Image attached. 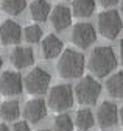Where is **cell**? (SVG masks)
<instances>
[{
	"instance_id": "cell-1",
	"label": "cell",
	"mask_w": 123,
	"mask_h": 131,
	"mask_svg": "<svg viewBox=\"0 0 123 131\" xmlns=\"http://www.w3.org/2000/svg\"><path fill=\"white\" fill-rule=\"evenodd\" d=\"M115 67H117V58L111 47L106 45L97 47L89 56V70L100 78L109 75Z\"/></svg>"
},
{
	"instance_id": "cell-2",
	"label": "cell",
	"mask_w": 123,
	"mask_h": 131,
	"mask_svg": "<svg viewBox=\"0 0 123 131\" xmlns=\"http://www.w3.org/2000/svg\"><path fill=\"white\" fill-rule=\"evenodd\" d=\"M56 69L63 78H78L84 70V56L72 48L63 50Z\"/></svg>"
},
{
	"instance_id": "cell-3",
	"label": "cell",
	"mask_w": 123,
	"mask_h": 131,
	"mask_svg": "<svg viewBox=\"0 0 123 131\" xmlns=\"http://www.w3.org/2000/svg\"><path fill=\"white\" fill-rule=\"evenodd\" d=\"M101 94V86L94 77H84L75 86V98L81 105H95Z\"/></svg>"
},
{
	"instance_id": "cell-4",
	"label": "cell",
	"mask_w": 123,
	"mask_h": 131,
	"mask_svg": "<svg viewBox=\"0 0 123 131\" xmlns=\"http://www.w3.org/2000/svg\"><path fill=\"white\" fill-rule=\"evenodd\" d=\"M50 81H52V77L47 70H44L42 67H34L25 75L23 88L31 95H41L47 92Z\"/></svg>"
},
{
	"instance_id": "cell-5",
	"label": "cell",
	"mask_w": 123,
	"mask_h": 131,
	"mask_svg": "<svg viewBox=\"0 0 123 131\" xmlns=\"http://www.w3.org/2000/svg\"><path fill=\"white\" fill-rule=\"evenodd\" d=\"M123 28V22L118 11L107 9L98 16V31L106 39H115Z\"/></svg>"
},
{
	"instance_id": "cell-6",
	"label": "cell",
	"mask_w": 123,
	"mask_h": 131,
	"mask_svg": "<svg viewBox=\"0 0 123 131\" xmlns=\"http://www.w3.org/2000/svg\"><path fill=\"white\" fill-rule=\"evenodd\" d=\"M73 105V91L69 84H56L48 92V106L56 111L63 112Z\"/></svg>"
},
{
	"instance_id": "cell-7",
	"label": "cell",
	"mask_w": 123,
	"mask_h": 131,
	"mask_svg": "<svg viewBox=\"0 0 123 131\" xmlns=\"http://www.w3.org/2000/svg\"><path fill=\"white\" fill-rule=\"evenodd\" d=\"M97 39V31L89 22H80L72 30V42L78 48H87Z\"/></svg>"
},
{
	"instance_id": "cell-8",
	"label": "cell",
	"mask_w": 123,
	"mask_h": 131,
	"mask_svg": "<svg viewBox=\"0 0 123 131\" xmlns=\"http://www.w3.org/2000/svg\"><path fill=\"white\" fill-rule=\"evenodd\" d=\"M22 88H23L22 77L17 72L6 70L0 75V94H3L6 97L19 95L22 92Z\"/></svg>"
},
{
	"instance_id": "cell-9",
	"label": "cell",
	"mask_w": 123,
	"mask_h": 131,
	"mask_svg": "<svg viewBox=\"0 0 123 131\" xmlns=\"http://www.w3.org/2000/svg\"><path fill=\"white\" fill-rule=\"evenodd\" d=\"M97 120L101 128H111L118 122V109L111 102H103L97 111Z\"/></svg>"
},
{
	"instance_id": "cell-10",
	"label": "cell",
	"mask_w": 123,
	"mask_h": 131,
	"mask_svg": "<svg viewBox=\"0 0 123 131\" xmlns=\"http://www.w3.org/2000/svg\"><path fill=\"white\" fill-rule=\"evenodd\" d=\"M22 39V30L14 20H5L0 25V42L3 45L19 44Z\"/></svg>"
},
{
	"instance_id": "cell-11",
	"label": "cell",
	"mask_w": 123,
	"mask_h": 131,
	"mask_svg": "<svg viewBox=\"0 0 123 131\" xmlns=\"http://www.w3.org/2000/svg\"><path fill=\"white\" fill-rule=\"evenodd\" d=\"M50 20H52V25H53L55 30L64 31L72 24V11H70V8L66 6V5L55 6L53 11H50Z\"/></svg>"
},
{
	"instance_id": "cell-12",
	"label": "cell",
	"mask_w": 123,
	"mask_h": 131,
	"mask_svg": "<svg viewBox=\"0 0 123 131\" xmlns=\"http://www.w3.org/2000/svg\"><path fill=\"white\" fill-rule=\"evenodd\" d=\"M45 114H47V105H45V102L41 100V98H34V100L27 102V105L23 108L25 119L31 123L41 122L45 117Z\"/></svg>"
},
{
	"instance_id": "cell-13",
	"label": "cell",
	"mask_w": 123,
	"mask_h": 131,
	"mask_svg": "<svg viewBox=\"0 0 123 131\" xmlns=\"http://www.w3.org/2000/svg\"><path fill=\"white\" fill-rule=\"evenodd\" d=\"M11 62L16 69H25L34 62V53L30 47H16L11 52Z\"/></svg>"
},
{
	"instance_id": "cell-14",
	"label": "cell",
	"mask_w": 123,
	"mask_h": 131,
	"mask_svg": "<svg viewBox=\"0 0 123 131\" xmlns=\"http://www.w3.org/2000/svg\"><path fill=\"white\" fill-rule=\"evenodd\" d=\"M64 50L63 41L55 35H47V38H44L42 41V56L45 59H55L59 56Z\"/></svg>"
},
{
	"instance_id": "cell-15",
	"label": "cell",
	"mask_w": 123,
	"mask_h": 131,
	"mask_svg": "<svg viewBox=\"0 0 123 131\" xmlns=\"http://www.w3.org/2000/svg\"><path fill=\"white\" fill-rule=\"evenodd\" d=\"M50 3L47 0H33L30 5V14L31 17L38 22H44L47 20V17L50 16Z\"/></svg>"
},
{
	"instance_id": "cell-16",
	"label": "cell",
	"mask_w": 123,
	"mask_h": 131,
	"mask_svg": "<svg viewBox=\"0 0 123 131\" xmlns=\"http://www.w3.org/2000/svg\"><path fill=\"white\" fill-rule=\"evenodd\" d=\"M106 91L114 98H123V72H117L107 78Z\"/></svg>"
},
{
	"instance_id": "cell-17",
	"label": "cell",
	"mask_w": 123,
	"mask_h": 131,
	"mask_svg": "<svg viewBox=\"0 0 123 131\" xmlns=\"http://www.w3.org/2000/svg\"><path fill=\"white\" fill-rule=\"evenodd\" d=\"M95 11V0H73L72 13L76 17H90Z\"/></svg>"
},
{
	"instance_id": "cell-18",
	"label": "cell",
	"mask_w": 123,
	"mask_h": 131,
	"mask_svg": "<svg viewBox=\"0 0 123 131\" xmlns=\"http://www.w3.org/2000/svg\"><path fill=\"white\" fill-rule=\"evenodd\" d=\"M20 116V105L19 102L16 100H9V102H5L0 106V117L6 122H13L16 120L17 117Z\"/></svg>"
},
{
	"instance_id": "cell-19",
	"label": "cell",
	"mask_w": 123,
	"mask_h": 131,
	"mask_svg": "<svg viewBox=\"0 0 123 131\" xmlns=\"http://www.w3.org/2000/svg\"><path fill=\"white\" fill-rule=\"evenodd\" d=\"M94 122H95L94 114H92V111L89 108H83V109H80L78 112H76L75 123H76V126H78L81 131H86V129L92 128Z\"/></svg>"
},
{
	"instance_id": "cell-20",
	"label": "cell",
	"mask_w": 123,
	"mask_h": 131,
	"mask_svg": "<svg viewBox=\"0 0 123 131\" xmlns=\"http://www.w3.org/2000/svg\"><path fill=\"white\" fill-rule=\"evenodd\" d=\"M27 0H2V9L9 16H17L25 9Z\"/></svg>"
},
{
	"instance_id": "cell-21",
	"label": "cell",
	"mask_w": 123,
	"mask_h": 131,
	"mask_svg": "<svg viewBox=\"0 0 123 131\" xmlns=\"http://www.w3.org/2000/svg\"><path fill=\"white\" fill-rule=\"evenodd\" d=\"M53 126H55V131H72L73 129V122H72L69 114L63 112V114H59V116L55 117Z\"/></svg>"
},
{
	"instance_id": "cell-22",
	"label": "cell",
	"mask_w": 123,
	"mask_h": 131,
	"mask_svg": "<svg viewBox=\"0 0 123 131\" xmlns=\"http://www.w3.org/2000/svg\"><path fill=\"white\" fill-rule=\"evenodd\" d=\"M23 38L30 44H38L42 38V28L39 25H28L23 30Z\"/></svg>"
},
{
	"instance_id": "cell-23",
	"label": "cell",
	"mask_w": 123,
	"mask_h": 131,
	"mask_svg": "<svg viewBox=\"0 0 123 131\" xmlns=\"http://www.w3.org/2000/svg\"><path fill=\"white\" fill-rule=\"evenodd\" d=\"M13 131H31V129H30V125L27 122H16L13 126Z\"/></svg>"
},
{
	"instance_id": "cell-24",
	"label": "cell",
	"mask_w": 123,
	"mask_h": 131,
	"mask_svg": "<svg viewBox=\"0 0 123 131\" xmlns=\"http://www.w3.org/2000/svg\"><path fill=\"white\" fill-rule=\"evenodd\" d=\"M103 6H114L115 3H118V0H98Z\"/></svg>"
},
{
	"instance_id": "cell-25",
	"label": "cell",
	"mask_w": 123,
	"mask_h": 131,
	"mask_svg": "<svg viewBox=\"0 0 123 131\" xmlns=\"http://www.w3.org/2000/svg\"><path fill=\"white\" fill-rule=\"evenodd\" d=\"M120 58H121V64H123V39L120 42Z\"/></svg>"
},
{
	"instance_id": "cell-26",
	"label": "cell",
	"mask_w": 123,
	"mask_h": 131,
	"mask_svg": "<svg viewBox=\"0 0 123 131\" xmlns=\"http://www.w3.org/2000/svg\"><path fill=\"white\" fill-rule=\"evenodd\" d=\"M0 131H9V128L5 123H0Z\"/></svg>"
},
{
	"instance_id": "cell-27",
	"label": "cell",
	"mask_w": 123,
	"mask_h": 131,
	"mask_svg": "<svg viewBox=\"0 0 123 131\" xmlns=\"http://www.w3.org/2000/svg\"><path fill=\"white\" fill-rule=\"evenodd\" d=\"M120 120H121V125H123V108H121V111H120Z\"/></svg>"
},
{
	"instance_id": "cell-28",
	"label": "cell",
	"mask_w": 123,
	"mask_h": 131,
	"mask_svg": "<svg viewBox=\"0 0 123 131\" xmlns=\"http://www.w3.org/2000/svg\"><path fill=\"white\" fill-rule=\"evenodd\" d=\"M2 64H3V61H2V56H0V69H2Z\"/></svg>"
},
{
	"instance_id": "cell-29",
	"label": "cell",
	"mask_w": 123,
	"mask_h": 131,
	"mask_svg": "<svg viewBox=\"0 0 123 131\" xmlns=\"http://www.w3.org/2000/svg\"><path fill=\"white\" fill-rule=\"evenodd\" d=\"M121 14H123V0H121Z\"/></svg>"
},
{
	"instance_id": "cell-30",
	"label": "cell",
	"mask_w": 123,
	"mask_h": 131,
	"mask_svg": "<svg viewBox=\"0 0 123 131\" xmlns=\"http://www.w3.org/2000/svg\"><path fill=\"white\" fill-rule=\"evenodd\" d=\"M39 131H48V129H39Z\"/></svg>"
}]
</instances>
